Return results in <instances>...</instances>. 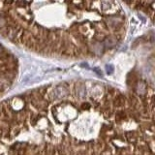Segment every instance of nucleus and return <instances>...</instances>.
I'll return each mask as SVG.
<instances>
[{
	"instance_id": "1",
	"label": "nucleus",
	"mask_w": 155,
	"mask_h": 155,
	"mask_svg": "<svg viewBox=\"0 0 155 155\" xmlns=\"http://www.w3.org/2000/svg\"><path fill=\"white\" fill-rule=\"evenodd\" d=\"M52 93L54 99H64L68 96L69 90L64 85H57V86L54 87Z\"/></svg>"
},
{
	"instance_id": "2",
	"label": "nucleus",
	"mask_w": 155,
	"mask_h": 155,
	"mask_svg": "<svg viewBox=\"0 0 155 155\" xmlns=\"http://www.w3.org/2000/svg\"><path fill=\"white\" fill-rule=\"evenodd\" d=\"M76 92L77 95L80 99H84L85 96H86V88H85L84 84H79L76 86Z\"/></svg>"
},
{
	"instance_id": "3",
	"label": "nucleus",
	"mask_w": 155,
	"mask_h": 155,
	"mask_svg": "<svg viewBox=\"0 0 155 155\" xmlns=\"http://www.w3.org/2000/svg\"><path fill=\"white\" fill-rule=\"evenodd\" d=\"M146 89H147L146 83L142 80H140L139 83L137 84V86H136V91H137V93L140 95H145L146 93Z\"/></svg>"
},
{
	"instance_id": "4",
	"label": "nucleus",
	"mask_w": 155,
	"mask_h": 155,
	"mask_svg": "<svg viewBox=\"0 0 155 155\" xmlns=\"http://www.w3.org/2000/svg\"><path fill=\"white\" fill-rule=\"evenodd\" d=\"M106 68H107V73L108 74H111L112 73V66L111 64H108V65H106Z\"/></svg>"
}]
</instances>
